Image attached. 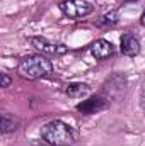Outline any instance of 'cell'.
Segmentation results:
<instances>
[{
	"label": "cell",
	"instance_id": "obj_1",
	"mask_svg": "<svg viewBox=\"0 0 145 146\" xmlns=\"http://www.w3.org/2000/svg\"><path fill=\"white\" fill-rule=\"evenodd\" d=\"M17 73L28 80H39V78H46L53 73V65L43 54H28L19 61Z\"/></svg>",
	"mask_w": 145,
	"mask_h": 146
},
{
	"label": "cell",
	"instance_id": "obj_2",
	"mask_svg": "<svg viewBox=\"0 0 145 146\" xmlns=\"http://www.w3.org/2000/svg\"><path fill=\"white\" fill-rule=\"evenodd\" d=\"M41 138L51 146H70L75 141L72 127L63 121H50L41 127Z\"/></svg>",
	"mask_w": 145,
	"mask_h": 146
},
{
	"label": "cell",
	"instance_id": "obj_3",
	"mask_svg": "<svg viewBox=\"0 0 145 146\" xmlns=\"http://www.w3.org/2000/svg\"><path fill=\"white\" fill-rule=\"evenodd\" d=\"M60 9L68 19H80L89 15L94 10V5L87 0H65L60 3Z\"/></svg>",
	"mask_w": 145,
	"mask_h": 146
},
{
	"label": "cell",
	"instance_id": "obj_4",
	"mask_svg": "<svg viewBox=\"0 0 145 146\" xmlns=\"http://www.w3.org/2000/svg\"><path fill=\"white\" fill-rule=\"evenodd\" d=\"M126 94V78L123 75H113L103 85V95L109 100H121Z\"/></svg>",
	"mask_w": 145,
	"mask_h": 146
},
{
	"label": "cell",
	"instance_id": "obj_5",
	"mask_svg": "<svg viewBox=\"0 0 145 146\" xmlns=\"http://www.w3.org/2000/svg\"><path fill=\"white\" fill-rule=\"evenodd\" d=\"M106 107H109V99H106L104 95H94V97L80 102L77 106V110L82 112L84 115H91V114H97V112L104 110Z\"/></svg>",
	"mask_w": 145,
	"mask_h": 146
},
{
	"label": "cell",
	"instance_id": "obj_6",
	"mask_svg": "<svg viewBox=\"0 0 145 146\" xmlns=\"http://www.w3.org/2000/svg\"><path fill=\"white\" fill-rule=\"evenodd\" d=\"M29 41H31V44L36 48L38 51H41V53H44V54L62 56V54L67 53V46H65V44H55V42H50V41L44 39V37H31Z\"/></svg>",
	"mask_w": 145,
	"mask_h": 146
},
{
	"label": "cell",
	"instance_id": "obj_7",
	"mask_svg": "<svg viewBox=\"0 0 145 146\" xmlns=\"http://www.w3.org/2000/svg\"><path fill=\"white\" fill-rule=\"evenodd\" d=\"M91 53H92V56L96 60H101L103 61V60H108L109 56H113L114 48H113V44L109 41H106V39H97V41L92 42Z\"/></svg>",
	"mask_w": 145,
	"mask_h": 146
},
{
	"label": "cell",
	"instance_id": "obj_8",
	"mask_svg": "<svg viewBox=\"0 0 145 146\" xmlns=\"http://www.w3.org/2000/svg\"><path fill=\"white\" fill-rule=\"evenodd\" d=\"M119 44H121L119 49H121V53H123L125 56L133 58V56H137V54L140 53V42H138L137 37L132 36V34H123Z\"/></svg>",
	"mask_w": 145,
	"mask_h": 146
},
{
	"label": "cell",
	"instance_id": "obj_9",
	"mask_svg": "<svg viewBox=\"0 0 145 146\" xmlns=\"http://www.w3.org/2000/svg\"><path fill=\"white\" fill-rule=\"evenodd\" d=\"M19 117L17 115H14V114H10V112H3L2 114V133L3 134H9V133H12V131H15L17 127H19Z\"/></svg>",
	"mask_w": 145,
	"mask_h": 146
},
{
	"label": "cell",
	"instance_id": "obj_10",
	"mask_svg": "<svg viewBox=\"0 0 145 146\" xmlns=\"http://www.w3.org/2000/svg\"><path fill=\"white\" fill-rule=\"evenodd\" d=\"M65 92H67L68 97L77 99V97H82V95H85L89 92V85H85V83H70Z\"/></svg>",
	"mask_w": 145,
	"mask_h": 146
},
{
	"label": "cell",
	"instance_id": "obj_11",
	"mask_svg": "<svg viewBox=\"0 0 145 146\" xmlns=\"http://www.w3.org/2000/svg\"><path fill=\"white\" fill-rule=\"evenodd\" d=\"M116 22H118V12H116V10H111L108 14H104L96 24H97L99 27H113Z\"/></svg>",
	"mask_w": 145,
	"mask_h": 146
},
{
	"label": "cell",
	"instance_id": "obj_12",
	"mask_svg": "<svg viewBox=\"0 0 145 146\" xmlns=\"http://www.w3.org/2000/svg\"><path fill=\"white\" fill-rule=\"evenodd\" d=\"M0 80H2V83H0L2 88H7V87H10V83H12V80H10V76H9L7 73H0Z\"/></svg>",
	"mask_w": 145,
	"mask_h": 146
},
{
	"label": "cell",
	"instance_id": "obj_13",
	"mask_svg": "<svg viewBox=\"0 0 145 146\" xmlns=\"http://www.w3.org/2000/svg\"><path fill=\"white\" fill-rule=\"evenodd\" d=\"M140 106L145 109V82L142 85V90H140Z\"/></svg>",
	"mask_w": 145,
	"mask_h": 146
},
{
	"label": "cell",
	"instance_id": "obj_14",
	"mask_svg": "<svg viewBox=\"0 0 145 146\" xmlns=\"http://www.w3.org/2000/svg\"><path fill=\"white\" fill-rule=\"evenodd\" d=\"M140 24L145 27V10H144V14H142V17H140Z\"/></svg>",
	"mask_w": 145,
	"mask_h": 146
}]
</instances>
